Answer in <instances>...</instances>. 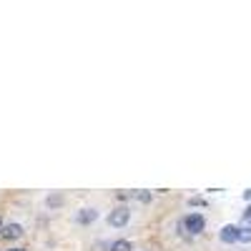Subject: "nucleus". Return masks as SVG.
Here are the masks:
<instances>
[{
	"label": "nucleus",
	"instance_id": "f257e3e1",
	"mask_svg": "<svg viewBox=\"0 0 251 251\" xmlns=\"http://www.w3.org/2000/svg\"><path fill=\"white\" fill-rule=\"evenodd\" d=\"M128 221H131V208L128 206H116L113 211L108 214V224L113 226V228H123V226H128Z\"/></svg>",
	"mask_w": 251,
	"mask_h": 251
},
{
	"label": "nucleus",
	"instance_id": "f03ea898",
	"mask_svg": "<svg viewBox=\"0 0 251 251\" xmlns=\"http://www.w3.org/2000/svg\"><path fill=\"white\" fill-rule=\"evenodd\" d=\"M181 226H183L191 236H196V234H201L203 228H206V219H203L201 214H188V216L181 221Z\"/></svg>",
	"mask_w": 251,
	"mask_h": 251
},
{
	"label": "nucleus",
	"instance_id": "7ed1b4c3",
	"mask_svg": "<svg viewBox=\"0 0 251 251\" xmlns=\"http://www.w3.org/2000/svg\"><path fill=\"white\" fill-rule=\"evenodd\" d=\"M96 219H98V208H93V206H83V208H78L75 216H73V221H75L78 226H91Z\"/></svg>",
	"mask_w": 251,
	"mask_h": 251
},
{
	"label": "nucleus",
	"instance_id": "20e7f679",
	"mask_svg": "<svg viewBox=\"0 0 251 251\" xmlns=\"http://www.w3.org/2000/svg\"><path fill=\"white\" fill-rule=\"evenodd\" d=\"M25 234V228L20 226V224H5L3 228H0V236L3 239H8V241H13V239H20Z\"/></svg>",
	"mask_w": 251,
	"mask_h": 251
},
{
	"label": "nucleus",
	"instance_id": "39448f33",
	"mask_svg": "<svg viewBox=\"0 0 251 251\" xmlns=\"http://www.w3.org/2000/svg\"><path fill=\"white\" fill-rule=\"evenodd\" d=\"M219 239H221L224 244H236V241H239V226H224L221 234H219Z\"/></svg>",
	"mask_w": 251,
	"mask_h": 251
},
{
	"label": "nucleus",
	"instance_id": "423d86ee",
	"mask_svg": "<svg viewBox=\"0 0 251 251\" xmlns=\"http://www.w3.org/2000/svg\"><path fill=\"white\" fill-rule=\"evenodd\" d=\"M63 203H66L63 194H50V196L46 199V206H48V208H58V206H63Z\"/></svg>",
	"mask_w": 251,
	"mask_h": 251
},
{
	"label": "nucleus",
	"instance_id": "0eeeda50",
	"mask_svg": "<svg viewBox=\"0 0 251 251\" xmlns=\"http://www.w3.org/2000/svg\"><path fill=\"white\" fill-rule=\"evenodd\" d=\"M111 251H133V246H131V241L118 239V241H113V244H111Z\"/></svg>",
	"mask_w": 251,
	"mask_h": 251
},
{
	"label": "nucleus",
	"instance_id": "6e6552de",
	"mask_svg": "<svg viewBox=\"0 0 251 251\" xmlns=\"http://www.w3.org/2000/svg\"><path fill=\"white\" fill-rule=\"evenodd\" d=\"M239 241H244V244H246V241H251V224H249V221L239 228Z\"/></svg>",
	"mask_w": 251,
	"mask_h": 251
},
{
	"label": "nucleus",
	"instance_id": "1a4fd4ad",
	"mask_svg": "<svg viewBox=\"0 0 251 251\" xmlns=\"http://www.w3.org/2000/svg\"><path fill=\"white\" fill-rule=\"evenodd\" d=\"M131 196H133L136 201H141V203H149V201H151V191H133Z\"/></svg>",
	"mask_w": 251,
	"mask_h": 251
},
{
	"label": "nucleus",
	"instance_id": "9d476101",
	"mask_svg": "<svg viewBox=\"0 0 251 251\" xmlns=\"http://www.w3.org/2000/svg\"><path fill=\"white\" fill-rule=\"evenodd\" d=\"M93 251H111V244L108 241H98V244H93Z\"/></svg>",
	"mask_w": 251,
	"mask_h": 251
},
{
	"label": "nucleus",
	"instance_id": "9b49d317",
	"mask_svg": "<svg viewBox=\"0 0 251 251\" xmlns=\"http://www.w3.org/2000/svg\"><path fill=\"white\" fill-rule=\"evenodd\" d=\"M116 196H118V201H128L131 199V194H126V191H118Z\"/></svg>",
	"mask_w": 251,
	"mask_h": 251
},
{
	"label": "nucleus",
	"instance_id": "f8f14e48",
	"mask_svg": "<svg viewBox=\"0 0 251 251\" xmlns=\"http://www.w3.org/2000/svg\"><path fill=\"white\" fill-rule=\"evenodd\" d=\"M188 203H191V206H203V199H199V196H196V199H191Z\"/></svg>",
	"mask_w": 251,
	"mask_h": 251
},
{
	"label": "nucleus",
	"instance_id": "ddd939ff",
	"mask_svg": "<svg viewBox=\"0 0 251 251\" xmlns=\"http://www.w3.org/2000/svg\"><path fill=\"white\" fill-rule=\"evenodd\" d=\"M244 219H246V221L251 219V206H249V208H246V211H244Z\"/></svg>",
	"mask_w": 251,
	"mask_h": 251
},
{
	"label": "nucleus",
	"instance_id": "4468645a",
	"mask_svg": "<svg viewBox=\"0 0 251 251\" xmlns=\"http://www.w3.org/2000/svg\"><path fill=\"white\" fill-rule=\"evenodd\" d=\"M244 199H246V201H251V191H246V194H244Z\"/></svg>",
	"mask_w": 251,
	"mask_h": 251
},
{
	"label": "nucleus",
	"instance_id": "2eb2a0df",
	"mask_svg": "<svg viewBox=\"0 0 251 251\" xmlns=\"http://www.w3.org/2000/svg\"><path fill=\"white\" fill-rule=\"evenodd\" d=\"M8 251H25V249H18V246H13V249H8Z\"/></svg>",
	"mask_w": 251,
	"mask_h": 251
},
{
	"label": "nucleus",
	"instance_id": "dca6fc26",
	"mask_svg": "<svg viewBox=\"0 0 251 251\" xmlns=\"http://www.w3.org/2000/svg\"><path fill=\"white\" fill-rule=\"evenodd\" d=\"M0 228H3V219H0Z\"/></svg>",
	"mask_w": 251,
	"mask_h": 251
}]
</instances>
